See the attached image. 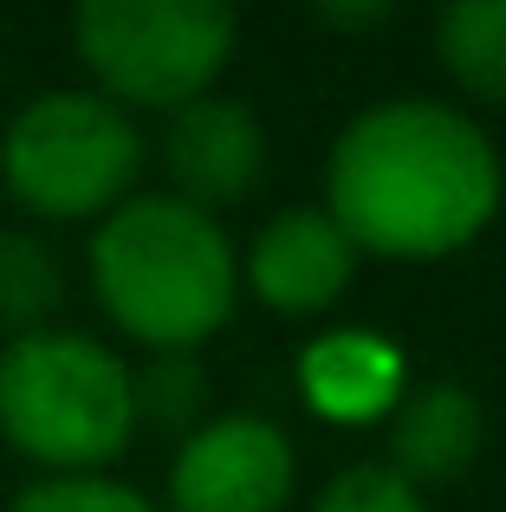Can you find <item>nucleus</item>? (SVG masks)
<instances>
[{
	"label": "nucleus",
	"mask_w": 506,
	"mask_h": 512,
	"mask_svg": "<svg viewBox=\"0 0 506 512\" xmlns=\"http://www.w3.org/2000/svg\"><path fill=\"white\" fill-rule=\"evenodd\" d=\"M241 279L266 312L286 318H318L325 305H338L357 279V247L344 240V227L325 208H286L253 234Z\"/></svg>",
	"instance_id": "6e6552de"
},
{
	"label": "nucleus",
	"mask_w": 506,
	"mask_h": 512,
	"mask_svg": "<svg viewBox=\"0 0 506 512\" xmlns=\"http://www.w3.org/2000/svg\"><path fill=\"white\" fill-rule=\"evenodd\" d=\"M299 461L279 422L215 415L176 448L163 512H286Z\"/></svg>",
	"instance_id": "423d86ee"
},
{
	"label": "nucleus",
	"mask_w": 506,
	"mask_h": 512,
	"mask_svg": "<svg viewBox=\"0 0 506 512\" xmlns=\"http://www.w3.org/2000/svg\"><path fill=\"white\" fill-rule=\"evenodd\" d=\"M91 292L150 357H195L234 318L241 260L215 214L176 195H130L91 234Z\"/></svg>",
	"instance_id": "f03ea898"
},
{
	"label": "nucleus",
	"mask_w": 506,
	"mask_h": 512,
	"mask_svg": "<svg viewBox=\"0 0 506 512\" xmlns=\"http://www.w3.org/2000/svg\"><path fill=\"white\" fill-rule=\"evenodd\" d=\"M130 409L137 422L189 441L208 422V370L195 357H150L143 370H130Z\"/></svg>",
	"instance_id": "ddd939ff"
},
{
	"label": "nucleus",
	"mask_w": 506,
	"mask_h": 512,
	"mask_svg": "<svg viewBox=\"0 0 506 512\" xmlns=\"http://www.w3.org/2000/svg\"><path fill=\"white\" fill-rule=\"evenodd\" d=\"M500 156L474 117L435 98H390L338 130L325 163V214L357 253L448 260L494 227Z\"/></svg>",
	"instance_id": "f257e3e1"
},
{
	"label": "nucleus",
	"mask_w": 506,
	"mask_h": 512,
	"mask_svg": "<svg viewBox=\"0 0 506 512\" xmlns=\"http://www.w3.org/2000/svg\"><path fill=\"white\" fill-rule=\"evenodd\" d=\"M65 305V266L39 234H0V331L33 338L52 331V312Z\"/></svg>",
	"instance_id": "f8f14e48"
},
{
	"label": "nucleus",
	"mask_w": 506,
	"mask_h": 512,
	"mask_svg": "<svg viewBox=\"0 0 506 512\" xmlns=\"http://www.w3.org/2000/svg\"><path fill=\"white\" fill-rule=\"evenodd\" d=\"M312 512H429V506H422V493L403 487L383 461H357V467H344V474L325 480V493L312 500Z\"/></svg>",
	"instance_id": "2eb2a0df"
},
{
	"label": "nucleus",
	"mask_w": 506,
	"mask_h": 512,
	"mask_svg": "<svg viewBox=\"0 0 506 512\" xmlns=\"http://www.w3.org/2000/svg\"><path fill=\"white\" fill-rule=\"evenodd\" d=\"M390 20V7H318V26H338V33H351V26H383Z\"/></svg>",
	"instance_id": "dca6fc26"
},
{
	"label": "nucleus",
	"mask_w": 506,
	"mask_h": 512,
	"mask_svg": "<svg viewBox=\"0 0 506 512\" xmlns=\"http://www.w3.org/2000/svg\"><path fill=\"white\" fill-rule=\"evenodd\" d=\"M163 169L176 182V201L215 214L234 208L260 188L266 175V130L241 98H195L182 111H169L163 130Z\"/></svg>",
	"instance_id": "0eeeda50"
},
{
	"label": "nucleus",
	"mask_w": 506,
	"mask_h": 512,
	"mask_svg": "<svg viewBox=\"0 0 506 512\" xmlns=\"http://www.w3.org/2000/svg\"><path fill=\"white\" fill-rule=\"evenodd\" d=\"M137 435L130 363L85 331L0 344V441L52 474H98Z\"/></svg>",
	"instance_id": "7ed1b4c3"
},
{
	"label": "nucleus",
	"mask_w": 506,
	"mask_h": 512,
	"mask_svg": "<svg viewBox=\"0 0 506 512\" xmlns=\"http://www.w3.org/2000/svg\"><path fill=\"white\" fill-rule=\"evenodd\" d=\"M435 59L468 98L506 111V0H461L435 20Z\"/></svg>",
	"instance_id": "9b49d317"
},
{
	"label": "nucleus",
	"mask_w": 506,
	"mask_h": 512,
	"mask_svg": "<svg viewBox=\"0 0 506 512\" xmlns=\"http://www.w3.org/2000/svg\"><path fill=\"white\" fill-rule=\"evenodd\" d=\"M241 20L215 0H85L72 46L117 111H182L228 72Z\"/></svg>",
	"instance_id": "20e7f679"
},
{
	"label": "nucleus",
	"mask_w": 506,
	"mask_h": 512,
	"mask_svg": "<svg viewBox=\"0 0 506 512\" xmlns=\"http://www.w3.org/2000/svg\"><path fill=\"white\" fill-rule=\"evenodd\" d=\"M487 441V415L461 383H429L390 409V474L403 487H455Z\"/></svg>",
	"instance_id": "1a4fd4ad"
},
{
	"label": "nucleus",
	"mask_w": 506,
	"mask_h": 512,
	"mask_svg": "<svg viewBox=\"0 0 506 512\" xmlns=\"http://www.w3.org/2000/svg\"><path fill=\"white\" fill-rule=\"evenodd\" d=\"M299 396L325 422H377L403 402V357L370 331H331L299 357Z\"/></svg>",
	"instance_id": "9d476101"
},
{
	"label": "nucleus",
	"mask_w": 506,
	"mask_h": 512,
	"mask_svg": "<svg viewBox=\"0 0 506 512\" xmlns=\"http://www.w3.org/2000/svg\"><path fill=\"white\" fill-rule=\"evenodd\" d=\"M143 137L98 91H39L0 137V182L39 221H104L130 201Z\"/></svg>",
	"instance_id": "39448f33"
},
{
	"label": "nucleus",
	"mask_w": 506,
	"mask_h": 512,
	"mask_svg": "<svg viewBox=\"0 0 506 512\" xmlns=\"http://www.w3.org/2000/svg\"><path fill=\"white\" fill-rule=\"evenodd\" d=\"M7 512H163L156 500H143L137 487L104 474H46L20 493Z\"/></svg>",
	"instance_id": "4468645a"
}]
</instances>
